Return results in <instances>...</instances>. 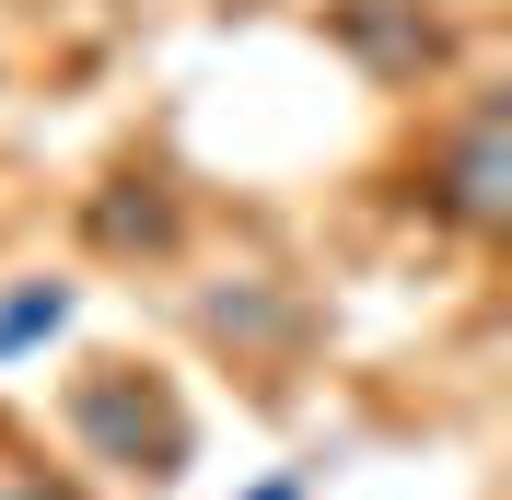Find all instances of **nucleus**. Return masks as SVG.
Listing matches in <instances>:
<instances>
[{"label": "nucleus", "mask_w": 512, "mask_h": 500, "mask_svg": "<svg viewBox=\"0 0 512 500\" xmlns=\"http://www.w3.org/2000/svg\"><path fill=\"white\" fill-rule=\"evenodd\" d=\"M47 442L82 477H105V489L163 500V489H187V466H198V407L152 349H82L47 384Z\"/></svg>", "instance_id": "f257e3e1"}, {"label": "nucleus", "mask_w": 512, "mask_h": 500, "mask_svg": "<svg viewBox=\"0 0 512 500\" xmlns=\"http://www.w3.org/2000/svg\"><path fill=\"white\" fill-rule=\"evenodd\" d=\"M396 198H408L443 245H501L512 233V82L501 70H466V82L419 117L408 163H396Z\"/></svg>", "instance_id": "f03ea898"}, {"label": "nucleus", "mask_w": 512, "mask_h": 500, "mask_svg": "<svg viewBox=\"0 0 512 500\" xmlns=\"http://www.w3.org/2000/svg\"><path fill=\"white\" fill-rule=\"evenodd\" d=\"M315 35L373 94H454L466 82V24H454L443 0H326Z\"/></svg>", "instance_id": "7ed1b4c3"}, {"label": "nucleus", "mask_w": 512, "mask_h": 500, "mask_svg": "<svg viewBox=\"0 0 512 500\" xmlns=\"http://www.w3.org/2000/svg\"><path fill=\"white\" fill-rule=\"evenodd\" d=\"M70 233H82V256H105V268H175L187 233H198V198L175 187V163L117 152L94 187L70 198Z\"/></svg>", "instance_id": "20e7f679"}, {"label": "nucleus", "mask_w": 512, "mask_h": 500, "mask_svg": "<svg viewBox=\"0 0 512 500\" xmlns=\"http://www.w3.org/2000/svg\"><path fill=\"white\" fill-rule=\"evenodd\" d=\"M187 314H198V338L233 349V361H280V349H303V326H315V314H303V291L268 280V268H245L233 291H198Z\"/></svg>", "instance_id": "39448f33"}, {"label": "nucleus", "mask_w": 512, "mask_h": 500, "mask_svg": "<svg viewBox=\"0 0 512 500\" xmlns=\"http://www.w3.org/2000/svg\"><path fill=\"white\" fill-rule=\"evenodd\" d=\"M70 314H82V280H70V268H12V280H0V373L35 361V349H59Z\"/></svg>", "instance_id": "423d86ee"}, {"label": "nucleus", "mask_w": 512, "mask_h": 500, "mask_svg": "<svg viewBox=\"0 0 512 500\" xmlns=\"http://www.w3.org/2000/svg\"><path fill=\"white\" fill-rule=\"evenodd\" d=\"M0 500H94V477L70 466L24 407H0Z\"/></svg>", "instance_id": "0eeeda50"}, {"label": "nucleus", "mask_w": 512, "mask_h": 500, "mask_svg": "<svg viewBox=\"0 0 512 500\" xmlns=\"http://www.w3.org/2000/svg\"><path fill=\"white\" fill-rule=\"evenodd\" d=\"M233 500H315V477H303V466H268L256 489H233Z\"/></svg>", "instance_id": "6e6552de"}, {"label": "nucleus", "mask_w": 512, "mask_h": 500, "mask_svg": "<svg viewBox=\"0 0 512 500\" xmlns=\"http://www.w3.org/2000/svg\"><path fill=\"white\" fill-rule=\"evenodd\" d=\"M0 94H12V70H0Z\"/></svg>", "instance_id": "1a4fd4ad"}]
</instances>
